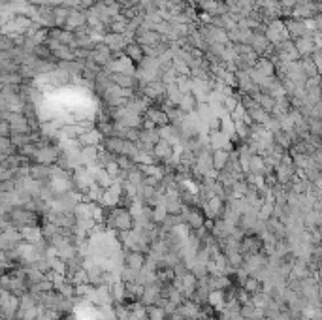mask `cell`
Listing matches in <instances>:
<instances>
[{
	"label": "cell",
	"mask_w": 322,
	"mask_h": 320,
	"mask_svg": "<svg viewBox=\"0 0 322 320\" xmlns=\"http://www.w3.org/2000/svg\"><path fill=\"white\" fill-rule=\"evenodd\" d=\"M107 226L115 232H128L136 228V219L130 213L128 207H113V209H107Z\"/></svg>",
	"instance_id": "1"
},
{
	"label": "cell",
	"mask_w": 322,
	"mask_h": 320,
	"mask_svg": "<svg viewBox=\"0 0 322 320\" xmlns=\"http://www.w3.org/2000/svg\"><path fill=\"white\" fill-rule=\"evenodd\" d=\"M40 213H36V211H30L23 207V206H19V207H13L12 213H10V219H12L13 226L15 228H25V226H38V221H40Z\"/></svg>",
	"instance_id": "2"
},
{
	"label": "cell",
	"mask_w": 322,
	"mask_h": 320,
	"mask_svg": "<svg viewBox=\"0 0 322 320\" xmlns=\"http://www.w3.org/2000/svg\"><path fill=\"white\" fill-rule=\"evenodd\" d=\"M224 209H226V202L223 198L213 196L211 200H207L202 206V211L205 215V219H211V221H217L224 215Z\"/></svg>",
	"instance_id": "3"
},
{
	"label": "cell",
	"mask_w": 322,
	"mask_h": 320,
	"mask_svg": "<svg viewBox=\"0 0 322 320\" xmlns=\"http://www.w3.org/2000/svg\"><path fill=\"white\" fill-rule=\"evenodd\" d=\"M264 251V241L260 235L256 234H245V237L241 239V252L247 254H256Z\"/></svg>",
	"instance_id": "4"
},
{
	"label": "cell",
	"mask_w": 322,
	"mask_h": 320,
	"mask_svg": "<svg viewBox=\"0 0 322 320\" xmlns=\"http://www.w3.org/2000/svg\"><path fill=\"white\" fill-rule=\"evenodd\" d=\"M128 143H130V141H126V139H123V137H117V136H109V137H106V139L102 141L104 149H106L107 153L115 155V157L126 155V151H128Z\"/></svg>",
	"instance_id": "5"
},
{
	"label": "cell",
	"mask_w": 322,
	"mask_h": 320,
	"mask_svg": "<svg viewBox=\"0 0 322 320\" xmlns=\"http://www.w3.org/2000/svg\"><path fill=\"white\" fill-rule=\"evenodd\" d=\"M153 155H155V159L158 160V164H168L170 160L173 159V155H175L173 143L168 141V139H160L155 145V149H153Z\"/></svg>",
	"instance_id": "6"
},
{
	"label": "cell",
	"mask_w": 322,
	"mask_h": 320,
	"mask_svg": "<svg viewBox=\"0 0 322 320\" xmlns=\"http://www.w3.org/2000/svg\"><path fill=\"white\" fill-rule=\"evenodd\" d=\"M268 266V256L264 252H256V254H247L245 256V264L243 268L249 271V275H256L260 270Z\"/></svg>",
	"instance_id": "7"
},
{
	"label": "cell",
	"mask_w": 322,
	"mask_h": 320,
	"mask_svg": "<svg viewBox=\"0 0 322 320\" xmlns=\"http://www.w3.org/2000/svg\"><path fill=\"white\" fill-rule=\"evenodd\" d=\"M145 262H147V254L142 251H126V254H124V266L136 271H142Z\"/></svg>",
	"instance_id": "8"
},
{
	"label": "cell",
	"mask_w": 322,
	"mask_h": 320,
	"mask_svg": "<svg viewBox=\"0 0 322 320\" xmlns=\"http://www.w3.org/2000/svg\"><path fill=\"white\" fill-rule=\"evenodd\" d=\"M109 292L115 303H124L128 299V290H126V283L123 279H115L113 283L109 284Z\"/></svg>",
	"instance_id": "9"
},
{
	"label": "cell",
	"mask_w": 322,
	"mask_h": 320,
	"mask_svg": "<svg viewBox=\"0 0 322 320\" xmlns=\"http://www.w3.org/2000/svg\"><path fill=\"white\" fill-rule=\"evenodd\" d=\"M30 177H32L34 181H40V183H49V181H51V166L34 162V164L30 166Z\"/></svg>",
	"instance_id": "10"
},
{
	"label": "cell",
	"mask_w": 322,
	"mask_h": 320,
	"mask_svg": "<svg viewBox=\"0 0 322 320\" xmlns=\"http://www.w3.org/2000/svg\"><path fill=\"white\" fill-rule=\"evenodd\" d=\"M21 235H23V241L32 243V245H36L38 241L44 239L42 226H25V228H21Z\"/></svg>",
	"instance_id": "11"
},
{
	"label": "cell",
	"mask_w": 322,
	"mask_h": 320,
	"mask_svg": "<svg viewBox=\"0 0 322 320\" xmlns=\"http://www.w3.org/2000/svg\"><path fill=\"white\" fill-rule=\"evenodd\" d=\"M211 160H213L215 170L221 172V170L226 168L228 162H230V151H226V149H215L213 153H211Z\"/></svg>",
	"instance_id": "12"
},
{
	"label": "cell",
	"mask_w": 322,
	"mask_h": 320,
	"mask_svg": "<svg viewBox=\"0 0 322 320\" xmlns=\"http://www.w3.org/2000/svg\"><path fill=\"white\" fill-rule=\"evenodd\" d=\"M106 137L104 134L100 132V130H87L83 134L79 136V141H81V145H102V141H104Z\"/></svg>",
	"instance_id": "13"
},
{
	"label": "cell",
	"mask_w": 322,
	"mask_h": 320,
	"mask_svg": "<svg viewBox=\"0 0 322 320\" xmlns=\"http://www.w3.org/2000/svg\"><path fill=\"white\" fill-rule=\"evenodd\" d=\"M207 303H209L211 309L223 311V309L226 307V290H211Z\"/></svg>",
	"instance_id": "14"
},
{
	"label": "cell",
	"mask_w": 322,
	"mask_h": 320,
	"mask_svg": "<svg viewBox=\"0 0 322 320\" xmlns=\"http://www.w3.org/2000/svg\"><path fill=\"white\" fill-rule=\"evenodd\" d=\"M249 173H256V175H266V173H268V168H266L264 157H260V155H252V157H250Z\"/></svg>",
	"instance_id": "15"
},
{
	"label": "cell",
	"mask_w": 322,
	"mask_h": 320,
	"mask_svg": "<svg viewBox=\"0 0 322 320\" xmlns=\"http://www.w3.org/2000/svg\"><path fill=\"white\" fill-rule=\"evenodd\" d=\"M262 281L260 279H256L254 275H249L247 279H245V283L241 284V288L247 292V294H258V292H262Z\"/></svg>",
	"instance_id": "16"
},
{
	"label": "cell",
	"mask_w": 322,
	"mask_h": 320,
	"mask_svg": "<svg viewBox=\"0 0 322 320\" xmlns=\"http://www.w3.org/2000/svg\"><path fill=\"white\" fill-rule=\"evenodd\" d=\"M147 119L151 121V123H155L156 126H166L168 121H170V117H168V113L160 110H147Z\"/></svg>",
	"instance_id": "17"
},
{
	"label": "cell",
	"mask_w": 322,
	"mask_h": 320,
	"mask_svg": "<svg viewBox=\"0 0 322 320\" xmlns=\"http://www.w3.org/2000/svg\"><path fill=\"white\" fill-rule=\"evenodd\" d=\"M104 170H106L115 181L117 179H123V175H124V172H123V168L119 166V162H117V159H111V160H107L106 164H104Z\"/></svg>",
	"instance_id": "18"
},
{
	"label": "cell",
	"mask_w": 322,
	"mask_h": 320,
	"mask_svg": "<svg viewBox=\"0 0 322 320\" xmlns=\"http://www.w3.org/2000/svg\"><path fill=\"white\" fill-rule=\"evenodd\" d=\"M126 290H128V299H130V301H140L143 292H145V284L126 283Z\"/></svg>",
	"instance_id": "19"
},
{
	"label": "cell",
	"mask_w": 322,
	"mask_h": 320,
	"mask_svg": "<svg viewBox=\"0 0 322 320\" xmlns=\"http://www.w3.org/2000/svg\"><path fill=\"white\" fill-rule=\"evenodd\" d=\"M168 209H166V206L164 204H158V206H155L153 207V222H156L158 226H162L164 224V221L168 219Z\"/></svg>",
	"instance_id": "20"
},
{
	"label": "cell",
	"mask_w": 322,
	"mask_h": 320,
	"mask_svg": "<svg viewBox=\"0 0 322 320\" xmlns=\"http://www.w3.org/2000/svg\"><path fill=\"white\" fill-rule=\"evenodd\" d=\"M296 49H298L299 55H309L315 49V44L311 42L309 38H299L298 42H296Z\"/></svg>",
	"instance_id": "21"
},
{
	"label": "cell",
	"mask_w": 322,
	"mask_h": 320,
	"mask_svg": "<svg viewBox=\"0 0 322 320\" xmlns=\"http://www.w3.org/2000/svg\"><path fill=\"white\" fill-rule=\"evenodd\" d=\"M147 319L149 320H168V315L162 307H158V305H151V307H147Z\"/></svg>",
	"instance_id": "22"
},
{
	"label": "cell",
	"mask_w": 322,
	"mask_h": 320,
	"mask_svg": "<svg viewBox=\"0 0 322 320\" xmlns=\"http://www.w3.org/2000/svg\"><path fill=\"white\" fill-rule=\"evenodd\" d=\"M95 290H96V286L91 283L75 284V296H77V297H85V299H89V296L93 294Z\"/></svg>",
	"instance_id": "23"
},
{
	"label": "cell",
	"mask_w": 322,
	"mask_h": 320,
	"mask_svg": "<svg viewBox=\"0 0 322 320\" xmlns=\"http://www.w3.org/2000/svg\"><path fill=\"white\" fill-rule=\"evenodd\" d=\"M273 211H275V202H264V206L258 211V219L270 221L273 217Z\"/></svg>",
	"instance_id": "24"
},
{
	"label": "cell",
	"mask_w": 322,
	"mask_h": 320,
	"mask_svg": "<svg viewBox=\"0 0 322 320\" xmlns=\"http://www.w3.org/2000/svg\"><path fill=\"white\" fill-rule=\"evenodd\" d=\"M138 275H140V271L132 270V268H123L121 270V279L124 281V283H136L138 281Z\"/></svg>",
	"instance_id": "25"
},
{
	"label": "cell",
	"mask_w": 322,
	"mask_h": 320,
	"mask_svg": "<svg viewBox=\"0 0 322 320\" xmlns=\"http://www.w3.org/2000/svg\"><path fill=\"white\" fill-rule=\"evenodd\" d=\"M288 30H290L294 36L301 38L305 34V25H303L301 21H292V23H288Z\"/></svg>",
	"instance_id": "26"
},
{
	"label": "cell",
	"mask_w": 322,
	"mask_h": 320,
	"mask_svg": "<svg viewBox=\"0 0 322 320\" xmlns=\"http://www.w3.org/2000/svg\"><path fill=\"white\" fill-rule=\"evenodd\" d=\"M51 271L55 273H60V275H66V260L57 258L51 262Z\"/></svg>",
	"instance_id": "27"
},
{
	"label": "cell",
	"mask_w": 322,
	"mask_h": 320,
	"mask_svg": "<svg viewBox=\"0 0 322 320\" xmlns=\"http://www.w3.org/2000/svg\"><path fill=\"white\" fill-rule=\"evenodd\" d=\"M313 13H315V6H311V4H303L296 10V15L299 17H311Z\"/></svg>",
	"instance_id": "28"
},
{
	"label": "cell",
	"mask_w": 322,
	"mask_h": 320,
	"mask_svg": "<svg viewBox=\"0 0 322 320\" xmlns=\"http://www.w3.org/2000/svg\"><path fill=\"white\" fill-rule=\"evenodd\" d=\"M126 53L130 55L132 59H136V61H140V59H142V49H140L138 46H130V47L126 49Z\"/></svg>",
	"instance_id": "29"
},
{
	"label": "cell",
	"mask_w": 322,
	"mask_h": 320,
	"mask_svg": "<svg viewBox=\"0 0 322 320\" xmlns=\"http://www.w3.org/2000/svg\"><path fill=\"white\" fill-rule=\"evenodd\" d=\"M62 320H75V317H64Z\"/></svg>",
	"instance_id": "30"
}]
</instances>
